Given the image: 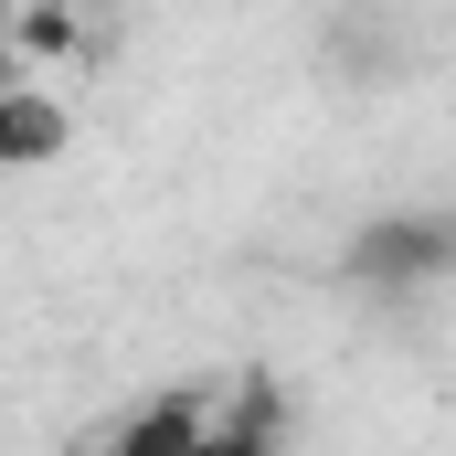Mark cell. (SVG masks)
<instances>
[{
    "label": "cell",
    "mask_w": 456,
    "mask_h": 456,
    "mask_svg": "<svg viewBox=\"0 0 456 456\" xmlns=\"http://www.w3.org/2000/svg\"><path fill=\"white\" fill-rule=\"evenodd\" d=\"M446 265H456V224H425V213H382V224L350 233V255H340V276L371 287V297H403V287H425Z\"/></svg>",
    "instance_id": "cell-1"
},
{
    "label": "cell",
    "mask_w": 456,
    "mask_h": 456,
    "mask_svg": "<svg viewBox=\"0 0 456 456\" xmlns=\"http://www.w3.org/2000/svg\"><path fill=\"white\" fill-rule=\"evenodd\" d=\"M75 96L53 86V75H0V170L11 181H32V170H53L64 149H75Z\"/></svg>",
    "instance_id": "cell-2"
},
{
    "label": "cell",
    "mask_w": 456,
    "mask_h": 456,
    "mask_svg": "<svg viewBox=\"0 0 456 456\" xmlns=\"http://www.w3.org/2000/svg\"><path fill=\"white\" fill-rule=\"evenodd\" d=\"M202 446H213V403H202V393H159V403H138L96 456H202Z\"/></svg>",
    "instance_id": "cell-3"
},
{
    "label": "cell",
    "mask_w": 456,
    "mask_h": 456,
    "mask_svg": "<svg viewBox=\"0 0 456 456\" xmlns=\"http://www.w3.org/2000/svg\"><path fill=\"white\" fill-rule=\"evenodd\" d=\"M11 75H53V64H75L86 53V11L75 0H11Z\"/></svg>",
    "instance_id": "cell-4"
},
{
    "label": "cell",
    "mask_w": 456,
    "mask_h": 456,
    "mask_svg": "<svg viewBox=\"0 0 456 456\" xmlns=\"http://www.w3.org/2000/svg\"><path fill=\"white\" fill-rule=\"evenodd\" d=\"M202 456H276V382H244L233 393V414L213 425V446Z\"/></svg>",
    "instance_id": "cell-5"
}]
</instances>
